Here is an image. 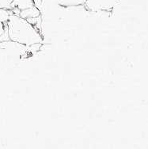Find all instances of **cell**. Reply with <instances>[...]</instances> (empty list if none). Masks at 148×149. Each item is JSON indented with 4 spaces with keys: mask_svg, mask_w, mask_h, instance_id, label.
<instances>
[{
    "mask_svg": "<svg viewBox=\"0 0 148 149\" xmlns=\"http://www.w3.org/2000/svg\"><path fill=\"white\" fill-rule=\"evenodd\" d=\"M10 40L26 46L42 43L43 37L38 29L19 15H11L6 22Z\"/></svg>",
    "mask_w": 148,
    "mask_h": 149,
    "instance_id": "obj_1",
    "label": "cell"
},
{
    "mask_svg": "<svg viewBox=\"0 0 148 149\" xmlns=\"http://www.w3.org/2000/svg\"><path fill=\"white\" fill-rule=\"evenodd\" d=\"M119 0H86L85 8L93 12L107 11L113 8Z\"/></svg>",
    "mask_w": 148,
    "mask_h": 149,
    "instance_id": "obj_2",
    "label": "cell"
},
{
    "mask_svg": "<svg viewBox=\"0 0 148 149\" xmlns=\"http://www.w3.org/2000/svg\"><path fill=\"white\" fill-rule=\"evenodd\" d=\"M40 11L39 8L34 6H31L29 8L25 9V10H21L20 14H19V16L22 17V18H25V19H28V18H33V17H37L40 16Z\"/></svg>",
    "mask_w": 148,
    "mask_h": 149,
    "instance_id": "obj_3",
    "label": "cell"
},
{
    "mask_svg": "<svg viewBox=\"0 0 148 149\" xmlns=\"http://www.w3.org/2000/svg\"><path fill=\"white\" fill-rule=\"evenodd\" d=\"M33 6H34L33 0H14L10 4L9 10H11V9L16 7V8L19 9L20 10H22L29 8Z\"/></svg>",
    "mask_w": 148,
    "mask_h": 149,
    "instance_id": "obj_4",
    "label": "cell"
},
{
    "mask_svg": "<svg viewBox=\"0 0 148 149\" xmlns=\"http://www.w3.org/2000/svg\"><path fill=\"white\" fill-rule=\"evenodd\" d=\"M60 6H78L84 5L86 0H53Z\"/></svg>",
    "mask_w": 148,
    "mask_h": 149,
    "instance_id": "obj_5",
    "label": "cell"
},
{
    "mask_svg": "<svg viewBox=\"0 0 148 149\" xmlns=\"http://www.w3.org/2000/svg\"><path fill=\"white\" fill-rule=\"evenodd\" d=\"M11 15H13L11 10L0 8V22H6Z\"/></svg>",
    "mask_w": 148,
    "mask_h": 149,
    "instance_id": "obj_6",
    "label": "cell"
},
{
    "mask_svg": "<svg viewBox=\"0 0 148 149\" xmlns=\"http://www.w3.org/2000/svg\"><path fill=\"white\" fill-rule=\"evenodd\" d=\"M14 0H0V8L10 9V6Z\"/></svg>",
    "mask_w": 148,
    "mask_h": 149,
    "instance_id": "obj_7",
    "label": "cell"
},
{
    "mask_svg": "<svg viewBox=\"0 0 148 149\" xmlns=\"http://www.w3.org/2000/svg\"><path fill=\"white\" fill-rule=\"evenodd\" d=\"M6 22H0V37L2 36V34L3 33V32L5 31V29H6Z\"/></svg>",
    "mask_w": 148,
    "mask_h": 149,
    "instance_id": "obj_8",
    "label": "cell"
}]
</instances>
